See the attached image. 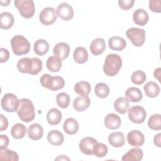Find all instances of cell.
I'll use <instances>...</instances> for the list:
<instances>
[{
    "label": "cell",
    "mask_w": 161,
    "mask_h": 161,
    "mask_svg": "<svg viewBox=\"0 0 161 161\" xmlns=\"http://www.w3.org/2000/svg\"><path fill=\"white\" fill-rule=\"evenodd\" d=\"M17 69L21 73L36 75L42 70V62L37 57H24L18 60Z\"/></svg>",
    "instance_id": "1"
},
{
    "label": "cell",
    "mask_w": 161,
    "mask_h": 161,
    "mask_svg": "<svg viewBox=\"0 0 161 161\" xmlns=\"http://www.w3.org/2000/svg\"><path fill=\"white\" fill-rule=\"evenodd\" d=\"M16 112L19 118L23 121L26 123H29L33 121L35 117L33 104L31 101L26 98L19 99V104Z\"/></svg>",
    "instance_id": "2"
},
{
    "label": "cell",
    "mask_w": 161,
    "mask_h": 161,
    "mask_svg": "<svg viewBox=\"0 0 161 161\" xmlns=\"http://www.w3.org/2000/svg\"><path fill=\"white\" fill-rule=\"evenodd\" d=\"M122 66V60L119 55L115 53L108 54L103 65L104 73L109 77L116 75Z\"/></svg>",
    "instance_id": "3"
},
{
    "label": "cell",
    "mask_w": 161,
    "mask_h": 161,
    "mask_svg": "<svg viewBox=\"0 0 161 161\" xmlns=\"http://www.w3.org/2000/svg\"><path fill=\"white\" fill-rule=\"evenodd\" d=\"M40 82L43 87L52 91L60 90L65 86V80L63 77L60 76H52L48 74L42 75Z\"/></svg>",
    "instance_id": "4"
},
{
    "label": "cell",
    "mask_w": 161,
    "mask_h": 161,
    "mask_svg": "<svg viewBox=\"0 0 161 161\" xmlns=\"http://www.w3.org/2000/svg\"><path fill=\"white\" fill-rule=\"evenodd\" d=\"M11 45L13 53L17 56L26 54L30 50V42L22 35L13 36L11 40Z\"/></svg>",
    "instance_id": "5"
},
{
    "label": "cell",
    "mask_w": 161,
    "mask_h": 161,
    "mask_svg": "<svg viewBox=\"0 0 161 161\" xmlns=\"http://www.w3.org/2000/svg\"><path fill=\"white\" fill-rule=\"evenodd\" d=\"M14 4L22 17L26 19H29L33 16L35 12V3L33 1L16 0L14 1Z\"/></svg>",
    "instance_id": "6"
},
{
    "label": "cell",
    "mask_w": 161,
    "mask_h": 161,
    "mask_svg": "<svg viewBox=\"0 0 161 161\" xmlns=\"http://www.w3.org/2000/svg\"><path fill=\"white\" fill-rule=\"evenodd\" d=\"M126 36L135 47H142L145 40V31L138 28H130L126 31Z\"/></svg>",
    "instance_id": "7"
},
{
    "label": "cell",
    "mask_w": 161,
    "mask_h": 161,
    "mask_svg": "<svg viewBox=\"0 0 161 161\" xmlns=\"http://www.w3.org/2000/svg\"><path fill=\"white\" fill-rule=\"evenodd\" d=\"M19 99L17 96L13 93H6L4 95L1 99V106L2 108L7 111L13 113L16 111Z\"/></svg>",
    "instance_id": "8"
},
{
    "label": "cell",
    "mask_w": 161,
    "mask_h": 161,
    "mask_svg": "<svg viewBox=\"0 0 161 161\" xmlns=\"http://www.w3.org/2000/svg\"><path fill=\"white\" fill-rule=\"evenodd\" d=\"M127 111L130 120L134 123L140 124L145 119L147 113L144 108L141 106H133L128 109Z\"/></svg>",
    "instance_id": "9"
},
{
    "label": "cell",
    "mask_w": 161,
    "mask_h": 161,
    "mask_svg": "<svg viewBox=\"0 0 161 161\" xmlns=\"http://www.w3.org/2000/svg\"><path fill=\"white\" fill-rule=\"evenodd\" d=\"M58 17L57 10L51 7H47L42 10L39 15L40 22L44 25H50L55 23Z\"/></svg>",
    "instance_id": "10"
},
{
    "label": "cell",
    "mask_w": 161,
    "mask_h": 161,
    "mask_svg": "<svg viewBox=\"0 0 161 161\" xmlns=\"http://www.w3.org/2000/svg\"><path fill=\"white\" fill-rule=\"evenodd\" d=\"M58 16L64 21H69L74 17V9L68 3H62L57 8Z\"/></svg>",
    "instance_id": "11"
},
{
    "label": "cell",
    "mask_w": 161,
    "mask_h": 161,
    "mask_svg": "<svg viewBox=\"0 0 161 161\" xmlns=\"http://www.w3.org/2000/svg\"><path fill=\"white\" fill-rule=\"evenodd\" d=\"M127 141L131 146L138 147L144 143L145 136L140 131L132 130L127 135Z\"/></svg>",
    "instance_id": "12"
},
{
    "label": "cell",
    "mask_w": 161,
    "mask_h": 161,
    "mask_svg": "<svg viewBox=\"0 0 161 161\" xmlns=\"http://www.w3.org/2000/svg\"><path fill=\"white\" fill-rule=\"evenodd\" d=\"M96 142L97 140L92 137H84L80 140L79 143V149L84 154L87 155H93V147Z\"/></svg>",
    "instance_id": "13"
},
{
    "label": "cell",
    "mask_w": 161,
    "mask_h": 161,
    "mask_svg": "<svg viewBox=\"0 0 161 161\" xmlns=\"http://www.w3.org/2000/svg\"><path fill=\"white\" fill-rule=\"evenodd\" d=\"M70 53L69 45L65 42H60L55 45L53 49V53L55 56L61 60H64L68 57Z\"/></svg>",
    "instance_id": "14"
},
{
    "label": "cell",
    "mask_w": 161,
    "mask_h": 161,
    "mask_svg": "<svg viewBox=\"0 0 161 161\" xmlns=\"http://www.w3.org/2000/svg\"><path fill=\"white\" fill-rule=\"evenodd\" d=\"M91 104L90 98L87 96H80L75 97L73 101V106L78 112L87 109Z\"/></svg>",
    "instance_id": "15"
},
{
    "label": "cell",
    "mask_w": 161,
    "mask_h": 161,
    "mask_svg": "<svg viewBox=\"0 0 161 161\" xmlns=\"http://www.w3.org/2000/svg\"><path fill=\"white\" fill-rule=\"evenodd\" d=\"M121 121L119 116L114 113H109L104 118V125L110 130H115L119 128Z\"/></svg>",
    "instance_id": "16"
},
{
    "label": "cell",
    "mask_w": 161,
    "mask_h": 161,
    "mask_svg": "<svg viewBox=\"0 0 161 161\" xmlns=\"http://www.w3.org/2000/svg\"><path fill=\"white\" fill-rule=\"evenodd\" d=\"M28 137L33 140H38L41 139L43 135V129L41 125L33 123L31 125L27 130Z\"/></svg>",
    "instance_id": "17"
},
{
    "label": "cell",
    "mask_w": 161,
    "mask_h": 161,
    "mask_svg": "<svg viewBox=\"0 0 161 161\" xmlns=\"http://www.w3.org/2000/svg\"><path fill=\"white\" fill-rule=\"evenodd\" d=\"M143 153L142 149L135 147L125 153L121 158L123 161H140L143 158Z\"/></svg>",
    "instance_id": "18"
},
{
    "label": "cell",
    "mask_w": 161,
    "mask_h": 161,
    "mask_svg": "<svg viewBox=\"0 0 161 161\" xmlns=\"http://www.w3.org/2000/svg\"><path fill=\"white\" fill-rule=\"evenodd\" d=\"M149 19L148 13L143 9H137L133 14V20L135 24L139 26L145 25Z\"/></svg>",
    "instance_id": "19"
},
{
    "label": "cell",
    "mask_w": 161,
    "mask_h": 161,
    "mask_svg": "<svg viewBox=\"0 0 161 161\" xmlns=\"http://www.w3.org/2000/svg\"><path fill=\"white\" fill-rule=\"evenodd\" d=\"M108 142L114 147H121L125 143V136L123 133L119 131L111 133L108 136Z\"/></svg>",
    "instance_id": "20"
},
{
    "label": "cell",
    "mask_w": 161,
    "mask_h": 161,
    "mask_svg": "<svg viewBox=\"0 0 161 161\" xmlns=\"http://www.w3.org/2000/svg\"><path fill=\"white\" fill-rule=\"evenodd\" d=\"M106 48V43L103 38H97L94 39L90 45V50L92 55H99Z\"/></svg>",
    "instance_id": "21"
},
{
    "label": "cell",
    "mask_w": 161,
    "mask_h": 161,
    "mask_svg": "<svg viewBox=\"0 0 161 161\" xmlns=\"http://www.w3.org/2000/svg\"><path fill=\"white\" fill-rule=\"evenodd\" d=\"M109 47L115 51H121L126 46V42L124 38L118 36L111 37L108 40Z\"/></svg>",
    "instance_id": "22"
},
{
    "label": "cell",
    "mask_w": 161,
    "mask_h": 161,
    "mask_svg": "<svg viewBox=\"0 0 161 161\" xmlns=\"http://www.w3.org/2000/svg\"><path fill=\"white\" fill-rule=\"evenodd\" d=\"M125 97L128 101L136 103L140 101L143 98V94L141 91L135 87H129L125 91Z\"/></svg>",
    "instance_id": "23"
},
{
    "label": "cell",
    "mask_w": 161,
    "mask_h": 161,
    "mask_svg": "<svg viewBox=\"0 0 161 161\" xmlns=\"http://www.w3.org/2000/svg\"><path fill=\"white\" fill-rule=\"evenodd\" d=\"M79 123L77 120L72 118H69L65 119L63 125L64 131L70 135L75 134L79 130Z\"/></svg>",
    "instance_id": "24"
},
{
    "label": "cell",
    "mask_w": 161,
    "mask_h": 161,
    "mask_svg": "<svg viewBox=\"0 0 161 161\" xmlns=\"http://www.w3.org/2000/svg\"><path fill=\"white\" fill-rule=\"evenodd\" d=\"M48 142L55 146H58L63 143L64 136L63 134L58 130H52L47 135Z\"/></svg>",
    "instance_id": "25"
},
{
    "label": "cell",
    "mask_w": 161,
    "mask_h": 161,
    "mask_svg": "<svg viewBox=\"0 0 161 161\" xmlns=\"http://www.w3.org/2000/svg\"><path fill=\"white\" fill-rule=\"evenodd\" d=\"M62 118V113L55 108L50 109L47 114V120L50 125H57L59 124Z\"/></svg>",
    "instance_id": "26"
},
{
    "label": "cell",
    "mask_w": 161,
    "mask_h": 161,
    "mask_svg": "<svg viewBox=\"0 0 161 161\" xmlns=\"http://www.w3.org/2000/svg\"><path fill=\"white\" fill-rule=\"evenodd\" d=\"M73 58L75 62L79 64H84L88 60V53L83 47H77L73 53Z\"/></svg>",
    "instance_id": "27"
},
{
    "label": "cell",
    "mask_w": 161,
    "mask_h": 161,
    "mask_svg": "<svg viewBox=\"0 0 161 161\" xmlns=\"http://www.w3.org/2000/svg\"><path fill=\"white\" fill-rule=\"evenodd\" d=\"M14 19L11 13L3 12L0 14V27L2 29L8 30L13 25Z\"/></svg>",
    "instance_id": "28"
},
{
    "label": "cell",
    "mask_w": 161,
    "mask_h": 161,
    "mask_svg": "<svg viewBox=\"0 0 161 161\" xmlns=\"http://www.w3.org/2000/svg\"><path fill=\"white\" fill-rule=\"evenodd\" d=\"M146 95L149 97H156L160 93L159 86L153 81H149L143 87Z\"/></svg>",
    "instance_id": "29"
},
{
    "label": "cell",
    "mask_w": 161,
    "mask_h": 161,
    "mask_svg": "<svg viewBox=\"0 0 161 161\" xmlns=\"http://www.w3.org/2000/svg\"><path fill=\"white\" fill-rule=\"evenodd\" d=\"M46 65L49 71L57 72L62 67V60L55 55L50 56L47 60Z\"/></svg>",
    "instance_id": "30"
},
{
    "label": "cell",
    "mask_w": 161,
    "mask_h": 161,
    "mask_svg": "<svg viewBox=\"0 0 161 161\" xmlns=\"http://www.w3.org/2000/svg\"><path fill=\"white\" fill-rule=\"evenodd\" d=\"M49 49V44L44 39H38L34 43V52L36 54L42 56L46 54Z\"/></svg>",
    "instance_id": "31"
},
{
    "label": "cell",
    "mask_w": 161,
    "mask_h": 161,
    "mask_svg": "<svg viewBox=\"0 0 161 161\" xmlns=\"http://www.w3.org/2000/svg\"><path fill=\"white\" fill-rule=\"evenodd\" d=\"M129 101L126 97H119L114 103V107L115 110L120 113L125 114L129 108Z\"/></svg>",
    "instance_id": "32"
},
{
    "label": "cell",
    "mask_w": 161,
    "mask_h": 161,
    "mask_svg": "<svg viewBox=\"0 0 161 161\" xmlns=\"http://www.w3.org/2000/svg\"><path fill=\"white\" fill-rule=\"evenodd\" d=\"M91 85L86 81H80L74 86V91L79 96H88L91 92Z\"/></svg>",
    "instance_id": "33"
},
{
    "label": "cell",
    "mask_w": 161,
    "mask_h": 161,
    "mask_svg": "<svg viewBox=\"0 0 161 161\" xmlns=\"http://www.w3.org/2000/svg\"><path fill=\"white\" fill-rule=\"evenodd\" d=\"M26 126L21 123H16L14 125L11 129V134L15 139L23 138L26 133Z\"/></svg>",
    "instance_id": "34"
},
{
    "label": "cell",
    "mask_w": 161,
    "mask_h": 161,
    "mask_svg": "<svg viewBox=\"0 0 161 161\" xmlns=\"http://www.w3.org/2000/svg\"><path fill=\"white\" fill-rule=\"evenodd\" d=\"M110 90L108 86L103 82L97 83L94 87V92L96 95L100 98H105L109 94Z\"/></svg>",
    "instance_id": "35"
},
{
    "label": "cell",
    "mask_w": 161,
    "mask_h": 161,
    "mask_svg": "<svg viewBox=\"0 0 161 161\" xmlns=\"http://www.w3.org/2000/svg\"><path fill=\"white\" fill-rule=\"evenodd\" d=\"M0 159L1 160L18 161L19 160V157L16 152L4 148L3 150H0Z\"/></svg>",
    "instance_id": "36"
},
{
    "label": "cell",
    "mask_w": 161,
    "mask_h": 161,
    "mask_svg": "<svg viewBox=\"0 0 161 161\" xmlns=\"http://www.w3.org/2000/svg\"><path fill=\"white\" fill-rule=\"evenodd\" d=\"M108 147L103 143H99L97 142L93 147V149H92L93 155H94L97 157H99V158L104 157L108 153Z\"/></svg>",
    "instance_id": "37"
},
{
    "label": "cell",
    "mask_w": 161,
    "mask_h": 161,
    "mask_svg": "<svg viewBox=\"0 0 161 161\" xmlns=\"http://www.w3.org/2000/svg\"><path fill=\"white\" fill-rule=\"evenodd\" d=\"M148 127L153 130L161 129V116L160 114H155L150 117L148 121Z\"/></svg>",
    "instance_id": "38"
},
{
    "label": "cell",
    "mask_w": 161,
    "mask_h": 161,
    "mask_svg": "<svg viewBox=\"0 0 161 161\" xmlns=\"http://www.w3.org/2000/svg\"><path fill=\"white\" fill-rule=\"evenodd\" d=\"M56 101L58 106L63 109L67 108L70 104V97L65 92L58 93L56 96Z\"/></svg>",
    "instance_id": "39"
},
{
    "label": "cell",
    "mask_w": 161,
    "mask_h": 161,
    "mask_svg": "<svg viewBox=\"0 0 161 161\" xmlns=\"http://www.w3.org/2000/svg\"><path fill=\"white\" fill-rule=\"evenodd\" d=\"M146 74H145L144 72L140 70H138L133 72L131 77V82L136 85L142 84L146 80Z\"/></svg>",
    "instance_id": "40"
},
{
    "label": "cell",
    "mask_w": 161,
    "mask_h": 161,
    "mask_svg": "<svg viewBox=\"0 0 161 161\" xmlns=\"http://www.w3.org/2000/svg\"><path fill=\"white\" fill-rule=\"evenodd\" d=\"M161 1L160 0H150L149 1V8L154 13L161 12Z\"/></svg>",
    "instance_id": "41"
},
{
    "label": "cell",
    "mask_w": 161,
    "mask_h": 161,
    "mask_svg": "<svg viewBox=\"0 0 161 161\" xmlns=\"http://www.w3.org/2000/svg\"><path fill=\"white\" fill-rule=\"evenodd\" d=\"M134 0H119V6L123 10H128L134 5Z\"/></svg>",
    "instance_id": "42"
},
{
    "label": "cell",
    "mask_w": 161,
    "mask_h": 161,
    "mask_svg": "<svg viewBox=\"0 0 161 161\" xmlns=\"http://www.w3.org/2000/svg\"><path fill=\"white\" fill-rule=\"evenodd\" d=\"M0 62L1 63L6 62L9 58V53L8 50L5 48H0Z\"/></svg>",
    "instance_id": "43"
},
{
    "label": "cell",
    "mask_w": 161,
    "mask_h": 161,
    "mask_svg": "<svg viewBox=\"0 0 161 161\" xmlns=\"http://www.w3.org/2000/svg\"><path fill=\"white\" fill-rule=\"evenodd\" d=\"M9 142V138L6 135H0V150L7 148Z\"/></svg>",
    "instance_id": "44"
},
{
    "label": "cell",
    "mask_w": 161,
    "mask_h": 161,
    "mask_svg": "<svg viewBox=\"0 0 161 161\" xmlns=\"http://www.w3.org/2000/svg\"><path fill=\"white\" fill-rule=\"evenodd\" d=\"M8 126V121L6 117L3 114H0V131H3L7 129Z\"/></svg>",
    "instance_id": "45"
},
{
    "label": "cell",
    "mask_w": 161,
    "mask_h": 161,
    "mask_svg": "<svg viewBox=\"0 0 161 161\" xmlns=\"http://www.w3.org/2000/svg\"><path fill=\"white\" fill-rule=\"evenodd\" d=\"M160 140H161V133H159L157 134L154 136V138H153V143L158 147H161Z\"/></svg>",
    "instance_id": "46"
},
{
    "label": "cell",
    "mask_w": 161,
    "mask_h": 161,
    "mask_svg": "<svg viewBox=\"0 0 161 161\" xmlns=\"http://www.w3.org/2000/svg\"><path fill=\"white\" fill-rule=\"evenodd\" d=\"M161 69L160 67L155 69L154 72H153V75H154V77L155 79H157L158 82H160V75H161Z\"/></svg>",
    "instance_id": "47"
},
{
    "label": "cell",
    "mask_w": 161,
    "mask_h": 161,
    "mask_svg": "<svg viewBox=\"0 0 161 161\" xmlns=\"http://www.w3.org/2000/svg\"><path fill=\"white\" fill-rule=\"evenodd\" d=\"M55 160H69L70 159H69V158H68L65 155H59Z\"/></svg>",
    "instance_id": "48"
},
{
    "label": "cell",
    "mask_w": 161,
    "mask_h": 161,
    "mask_svg": "<svg viewBox=\"0 0 161 161\" xmlns=\"http://www.w3.org/2000/svg\"><path fill=\"white\" fill-rule=\"evenodd\" d=\"M10 3H11V1H9V0L5 1H1V6H8Z\"/></svg>",
    "instance_id": "49"
}]
</instances>
